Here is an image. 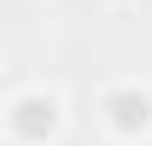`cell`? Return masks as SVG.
<instances>
[{"mask_svg":"<svg viewBox=\"0 0 152 146\" xmlns=\"http://www.w3.org/2000/svg\"><path fill=\"white\" fill-rule=\"evenodd\" d=\"M105 111H111V123L123 128V134H134V128L152 123V99H146L140 88H117L111 99H105Z\"/></svg>","mask_w":152,"mask_h":146,"instance_id":"cell-2","label":"cell"},{"mask_svg":"<svg viewBox=\"0 0 152 146\" xmlns=\"http://www.w3.org/2000/svg\"><path fill=\"white\" fill-rule=\"evenodd\" d=\"M58 123V105L47 99V93H23L18 105H12V128H18L23 140H47Z\"/></svg>","mask_w":152,"mask_h":146,"instance_id":"cell-1","label":"cell"}]
</instances>
